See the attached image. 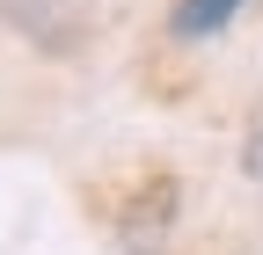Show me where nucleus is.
Listing matches in <instances>:
<instances>
[{"mask_svg":"<svg viewBox=\"0 0 263 255\" xmlns=\"http://www.w3.org/2000/svg\"><path fill=\"white\" fill-rule=\"evenodd\" d=\"M0 22H15L37 51L51 58H73L88 44V8L81 0H0Z\"/></svg>","mask_w":263,"mask_h":255,"instance_id":"1","label":"nucleus"},{"mask_svg":"<svg viewBox=\"0 0 263 255\" xmlns=\"http://www.w3.org/2000/svg\"><path fill=\"white\" fill-rule=\"evenodd\" d=\"M234 8H241V0H176L168 29H176V37H212L219 22H234Z\"/></svg>","mask_w":263,"mask_h":255,"instance_id":"2","label":"nucleus"}]
</instances>
